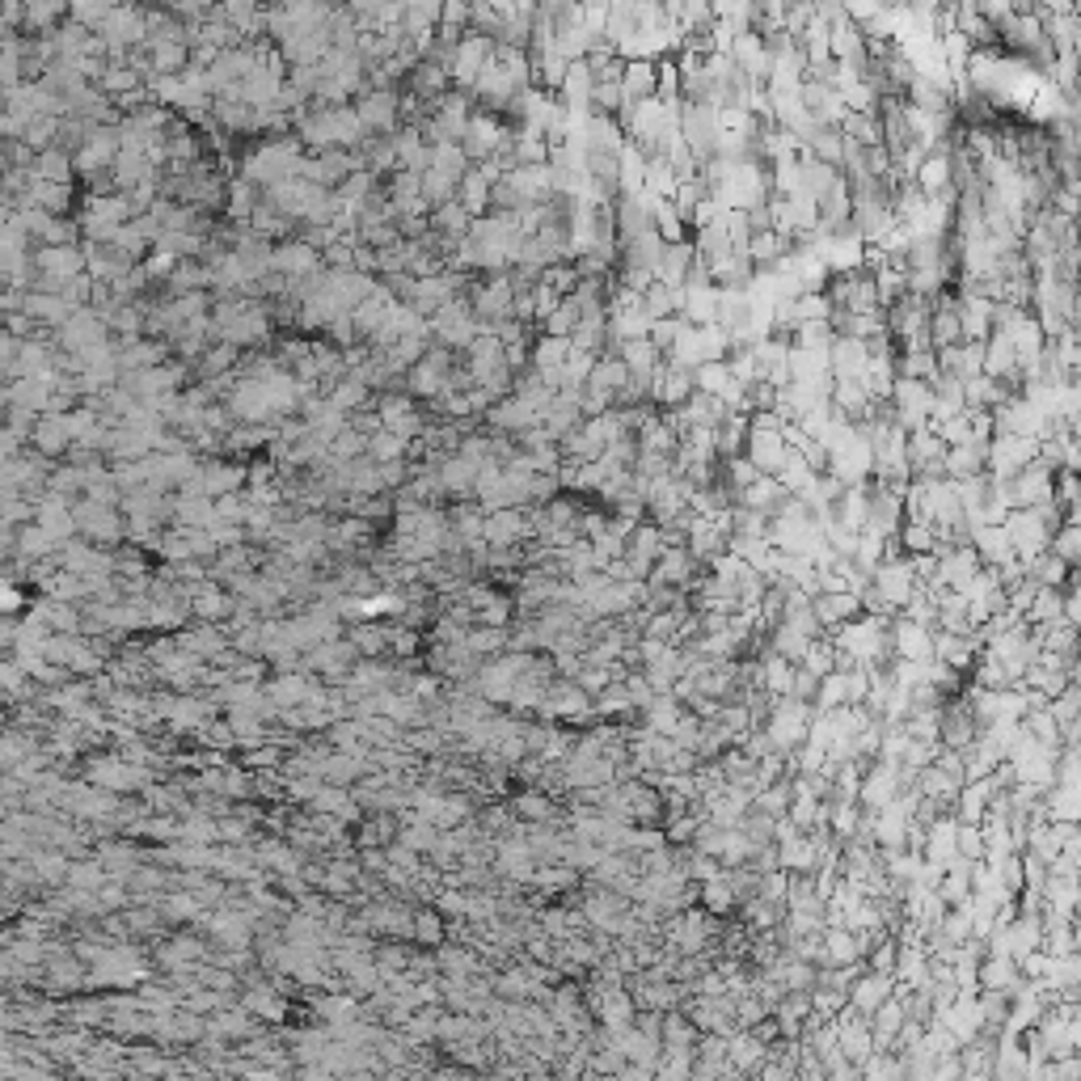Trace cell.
I'll return each instance as SVG.
<instances>
[{
	"mask_svg": "<svg viewBox=\"0 0 1081 1081\" xmlns=\"http://www.w3.org/2000/svg\"><path fill=\"white\" fill-rule=\"evenodd\" d=\"M807 727H811V714H807L803 701H790V706L773 710V723H769V744H773V752L803 744V739H807Z\"/></svg>",
	"mask_w": 1081,
	"mask_h": 1081,
	"instance_id": "cell-1",
	"label": "cell"
},
{
	"mask_svg": "<svg viewBox=\"0 0 1081 1081\" xmlns=\"http://www.w3.org/2000/svg\"><path fill=\"white\" fill-rule=\"evenodd\" d=\"M896 794H900V769L896 765H875L862 782H858V799L870 807V811H883L896 803Z\"/></svg>",
	"mask_w": 1081,
	"mask_h": 1081,
	"instance_id": "cell-2",
	"label": "cell"
},
{
	"mask_svg": "<svg viewBox=\"0 0 1081 1081\" xmlns=\"http://www.w3.org/2000/svg\"><path fill=\"white\" fill-rule=\"evenodd\" d=\"M748 461L756 465V473H765V478H777V469H782L786 461V440H782V431H752L748 427Z\"/></svg>",
	"mask_w": 1081,
	"mask_h": 1081,
	"instance_id": "cell-3",
	"label": "cell"
},
{
	"mask_svg": "<svg viewBox=\"0 0 1081 1081\" xmlns=\"http://www.w3.org/2000/svg\"><path fill=\"white\" fill-rule=\"evenodd\" d=\"M693 241H676V245H663V254L655 262V283H663V288H672L680 292L685 288V279H689V267H693Z\"/></svg>",
	"mask_w": 1081,
	"mask_h": 1081,
	"instance_id": "cell-4",
	"label": "cell"
},
{
	"mask_svg": "<svg viewBox=\"0 0 1081 1081\" xmlns=\"http://www.w3.org/2000/svg\"><path fill=\"white\" fill-rule=\"evenodd\" d=\"M693 393H697V389H693V372H685V368L663 364V368L651 376V402H659V406H676V410H680Z\"/></svg>",
	"mask_w": 1081,
	"mask_h": 1081,
	"instance_id": "cell-5",
	"label": "cell"
},
{
	"mask_svg": "<svg viewBox=\"0 0 1081 1081\" xmlns=\"http://www.w3.org/2000/svg\"><path fill=\"white\" fill-rule=\"evenodd\" d=\"M862 609V600L853 592H820L811 600V617L820 621V630H841L845 621H853Z\"/></svg>",
	"mask_w": 1081,
	"mask_h": 1081,
	"instance_id": "cell-6",
	"label": "cell"
},
{
	"mask_svg": "<svg viewBox=\"0 0 1081 1081\" xmlns=\"http://www.w3.org/2000/svg\"><path fill=\"white\" fill-rule=\"evenodd\" d=\"M891 642H896V655H900L904 663H917V668L934 663V634L921 630V625H913V621H896V630H891Z\"/></svg>",
	"mask_w": 1081,
	"mask_h": 1081,
	"instance_id": "cell-7",
	"label": "cell"
},
{
	"mask_svg": "<svg viewBox=\"0 0 1081 1081\" xmlns=\"http://www.w3.org/2000/svg\"><path fill=\"white\" fill-rule=\"evenodd\" d=\"M693 558H689V549L685 545H663V554L655 558L651 566V583L663 587V583H676V587H689L693 579Z\"/></svg>",
	"mask_w": 1081,
	"mask_h": 1081,
	"instance_id": "cell-8",
	"label": "cell"
},
{
	"mask_svg": "<svg viewBox=\"0 0 1081 1081\" xmlns=\"http://www.w3.org/2000/svg\"><path fill=\"white\" fill-rule=\"evenodd\" d=\"M984 448L989 444H959L942 452V473L946 482H967V478H984Z\"/></svg>",
	"mask_w": 1081,
	"mask_h": 1081,
	"instance_id": "cell-9",
	"label": "cell"
},
{
	"mask_svg": "<svg viewBox=\"0 0 1081 1081\" xmlns=\"http://www.w3.org/2000/svg\"><path fill=\"white\" fill-rule=\"evenodd\" d=\"M655 98V60H630L621 72V110Z\"/></svg>",
	"mask_w": 1081,
	"mask_h": 1081,
	"instance_id": "cell-10",
	"label": "cell"
},
{
	"mask_svg": "<svg viewBox=\"0 0 1081 1081\" xmlns=\"http://www.w3.org/2000/svg\"><path fill=\"white\" fill-rule=\"evenodd\" d=\"M955 820H929V866L934 870H946V866H959V858H955Z\"/></svg>",
	"mask_w": 1081,
	"mask_h": 1081,
	"instance_id": "cell-11",
	"label": "cell"
},
{
	"mask_svg": "<svg viewBox=\"0 0 1081 1081\" xmlns=\"http://www.w3.org/2000/svg\"><path fill=\"white\" fill-rule=\"evenodd\" d=\"M887 997H891V976L870 972V976L849 984V1001H853V1010H858V1014H875Z\"/></svg>",
	"mask_w": 1081,
	"mask_h": 1081,
	"instance_id": "cell-12",
	"label": "cell"
},
{
	"mask_svg": "<svg viewBox=\"0 0 1081 1081\" xmlns=\"http://www.w3.org/2000/svg\"><path fill=\"white\" fill-rule=\"evenodd\" d=\"M820 946H824V963L828 967H849V963H858V955H862L858 934H849L845 925H828V934L820 938Z\"/></svg>",
	"mask_w": 1081,
	"mask_h": 1081,
	"instance_id": "cell-13",
	"label": "cell"
},
{
	"mask_svg": "<svg viewBox=\"0 0 1081 1081\" xmlns=\"http://www.w3.org/2000/svg\"><path fill=\"white\" fill-rule=\"evenodd\" d=\"M782 499H786V490H782V482L777 478H756L744 495H739L735 503L744 507V511H761V516H773L777 507H782Z\"/></svg>",
	"mask_w": 1081,
	"mask_h": 1081,
	"instance_id": "cell-14",
	"label": "cell"
},
{
	"mask_svg": "<svg viewBox=\"0 0 1081 1081\" xmlns=\"http://www.w3.org/2000/svg\"><path fill=\"white\" fill-rule=\"evenodd\" d=\"M900 1027H904V1005L887 997L879 1010H875V1031H870V1039H875V1043H891Z\"/></svg>",
	"mask_w": 1081,
	"mask_h": 1081,
	"instance_id": "cell-15",
	"label": "cell"
},
{
	"mask_svg": "<svg viewBox=\"0 0 1081 1081\" xmlns=\"http://www.w3.org/2000/svg\"><path fill=\"white\" fill-rule=\"evenodd\" d=\"M575 326H579V309H575L566 296H562V305H558L554 313H549V317L541 321L545 338H571V334H575Z\"/></svg>",
	"mask_w": 1081,
	"mask_h": 1081,
	"instance_id": "cell-16",
	"label": "cell"
},
{
	"mask_svg": "<svg viewBox=\"0 0 1081 1081\" xmlns=\"http://www.w3.org/2000/svg\"><path fill=\"white\" fill-rule=\"evenodd\" d=\"M807 1014H811V997H807V993H790V997L777 1001V1022H782V1031H786V1035L799 1031V1022H803Z\"/></svg>",
	"mask_w": 1081,
	"mask_h": 1081,
	"instance_id": "cell-17",
	"label": "cell"
},
{
	"mask_svg": "<svg viewBox=\"0 0 1081 1081\" xmlns=\"http://www.w3.org/2000/svg\"><path fill=\"white\" fill-rule=\"evenodd\" d=\"M761 680H765V689H769V693H777V697H790L794 663H786V659L769 655V659H765V668H761Z\"/></svg>",
	"mask_w": 1081,
	"mask_h": 1081,
	"instance_id": "cell-18",
	"label": "cell"
},
{
	"mask_svg": "<svg viewBox=\"0 0 1081 1081\" xmlns=\"http://www.w3.org/2000/svg\"><path fill=\"white\" fill-rule=\"evenodd\" d=\"M761 1056H765V1048H761V1039H756V1035H735L727 1043V1060H731V1065H739V1069L756 1065Z\"/></svg>",
	"mask_w": 1081,
	"mask_h": 1081,
	"instance_id": "cell-19",
	"label": "cell"
},
{
	"mask_svg": "<svg viewBox=\"0 0 1081 1081\" xmlns=\"http://www.w3.org/2000/svg\"><path fill=\"white\" fill-rule=\"evenodd\" d=\"M566 355H571V338H541L537 351H533V364L537 368H562Z\"/></svg>",
	"mask_w": 1081,
	"mask_h": 1081,
	"instance_id": "cell-20",
	"label": "cell"
},
{
	"mask_svg": "<svg viewBox=\"0 0 1081 1081\" xmlns=\"http://www.w3.org/2000/svg\"><path fill=\"white\" fill-rule=\"evenodd\" d=\"M955 853H963V858L980 862V858H984V828H976V824H959V828H955Z\"/></svg>",
	"mask_w": 1081,
	"mask_h": 1081,
	"instance_id": "cell-21",
	"label": "cell"
},
{
	"mask_svg": "<svg viewBox=\"0 0 1081 1081\" xmlns=\"http://www.w3.org/2000/svg\"><path fill=\"white\" fill-rule=\"evenodd\" d=\"M701 896H706L710 913H731V904H735V887H731V879H727V875H718V879H710V883H706V891H701Z\"/></svg>",
	"mask_w": 1081,
	"mask_h": 1081,
	"instance_id": "cell-22",
	"label": "cell"
},
{
	"mask_svg": "<svg viewBox=\"0 0 1081 1081\" xmlns=\"http://www.w3.org/2000/svg\"><path fill=\"white\" fill-rule=\"evenodd\" d=\"M756 807H761L769 820H782L786 807H790V786H765L761 794H756Z\"/></svg>",
	"mask_w": 1081,
	"mask_h": 1081,
	"instance_id": "cell-23",
	"label": "cell"
},
{
	"mask_svg": "<svg viewBox=\"0 0 1081 1081\" xmlns=\"http://www.w3.org/2000/svg\"><path fill=\"white\" fill-rule=\"evenodd\" d=\"M486 199H490V182L482 174H469L465 178V207L469 212H486Z\"/></svg>",
	"mask_w": 1081,
	"mask_h": 1081,
	"instance_id": "cell-24",
	"label": "cell"
},
{
	"mask_svg": "<svg viewBox=\"0 0 1081 1081\" xmlns=\"http://www.w3.org/2000/svg\"><path fill=\"white\" fill-rule=\"evenodd\" d=\"M967 887H972V883H967V875H963V866H955V875H951V879H946V883H942V891H938V900H946V904H963V900H967Z\"/></svg>",
	"mask_w": 1081,
	"mask_h": 1081,
	"instance_id": "cell-25",
	"label": "cell"
},
{
	"mask_svg": "<svg viewBox=\"0 0 1081 1081\" xmlns=\"http://www.w3.org/2000/svg\"><path fill=\"white\" fill-rule=\"evenodd\" d=\"M1010 980H1014V959H1001L997 955L989 967H984V984H993V989H997V984H1010Z\"/></svg>",
	"mask_w": 1081,
	"mask_h": 1081,
	"instance_id": "cell-26",
	"label": "cell"
},
{
	"mask_svg": "<svg viewBox=\"0 0 1081 1081\" xmlns=\"http://www.w3.org/2000/svg\"><path fill=\"white\" fill-rule=\"evenodd\" d=\"M832 832H841V837H853V832H858V811H853L849 803H841L837 811H832Z\"/></svg>",
	"mask_w": 1081,
	"mask_h": 1081,
	"instance_id": "cell-27",
	"label": "cell"
},
{
	"mask_svg": "<svg viewBox=\"0 0 1081 1081\" xmlns=\"http://www.w3.org/2000/svg\"><path fill=\"white\" fill-rule=\"evenodd\" d=\"M516 807L528 815V820H549V799H537V794H524Z\"/></svg>",
	"mask_w": 1081,
	"mask_h": 1081,
	"instance_id": "cell-28",
	"label": "cell"
},
{
	"mask_svg": "<svg viewBox=\"0 0 1081 1081\" xmlns=\"http://www.w3.org/2000/svg\"><path fill=\"white\" fill-rule=\"evenodd\" d=\"M571 925H575V921L566 917L562 908H554V913H545V929H549V934H566V929H571Z\"/></svg>",
	"mask_w": 1081,
	"mask_h": 1081,
	"instance_id": "cell-29",
	"label": "cell"
},
{
	"mask_svg": "<svg viewBox=\"0 0 1081 1081\" xmlns=\"http://www.w3.org/2000/svg\"><path fill=\"white\" fill-rule=\"evenodd\" d=\"M613 1081H655V1069H642V1065H630V1069H617Z\"/></svg>",
	"mask_w": 1081,
	"mask_h": 1081,
	"instance_id": "cell-30",
	"label": "cell"
}]
</instances>
